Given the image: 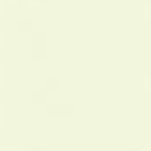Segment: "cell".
Here are the masks:
<instances>
[]
</instances>
